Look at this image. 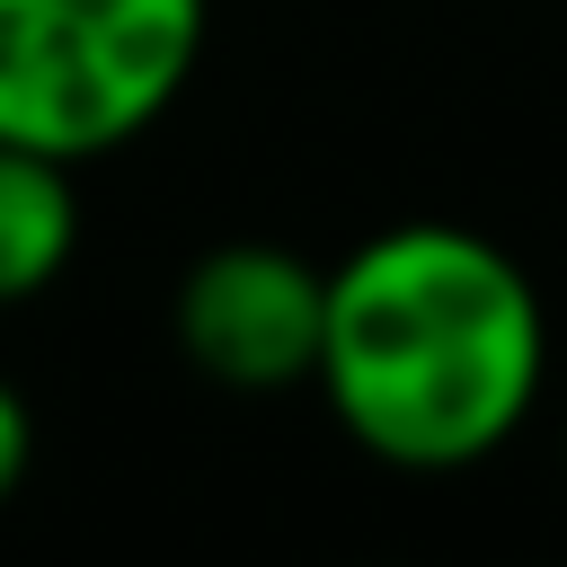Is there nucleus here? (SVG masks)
Listing matches in <instances>:
<instances>
[{"instance_id": "nucleus-1", "label": "nucleus", "mask_w": 567, "mask_h": 567, "mask_svg": "<svg viewBox=\"0 0 567 567\" xmlns=\"http://www.w3.org/2000/svg\"><path fill=\"white\" fill-rule=\"evenodd\" d=\"M337 434L408 478L505 452L549 390V310L514 248L470 221H381L328 266L319 372Z\"/></svg>"}, {"instance_id": "nucleus-2", "label": "nucleus", "mask_w": 567, "mask_h": 567, "mask_svg": "<svg viewBox=\"0 0 567 567\" xmlns=\"http://www.w3.org/2000/svg\"><path fill=\"white\" fill-rule=\"evenodd\" d=\"M213 0H0V142L106 159L195 80Z\"/></svg>"}, {"instance_id": "nucleus-3", "label": "nucleus", "mask_w": 567, "mask_h": 567, "mask_svg": "<svg viewBox=\"0 0 567 567\" xmlns=\"http://www.w3.org/2000/svg\"><path fill=\"white\" fill-rule=\"evenodd\" d=\"M319 319H328V266H310L284 239H221L177 275L168 337L177 354L221 390H301L319 372Z\"/></svg>"}, {"instance_id": "nucleus-4", "label": "nucleus", "mask_w": 567, "mask_h": 567, "mask_svg": "<svg viewBox=\"0 0 567 567\" xmlns=\"http://www.w3.org/2000/svg\"><path fill=\"white\" fill-rule=\"evenodd\" d=\"M80 168L0 142V310L35 301L62 284V266L80 257Z\"/></svg>"}, {"instance_id": "nucleus-5", "label": "nucleus", "mask_w": 567, "mask_h": 567, "mask_svg": "<svg viewBox=\"0 0 567 567\" xmlns=\"http://www.w3.org/2000/svg\"><path fill=\"white\" fill-rule=\"evenodd\" d=\"M27 470H35V416H27L18 381H0V505L27 487Z\"/></svg>"}, {"instance_id": "nucleus-6", "label": "nucleus", "mask_w": 567, "mask_h": 567, "mask_svg": "<svg viewBox=\"0 0 567 567\" xmlns=\"http://www.w3.org/2000/svg\"><path fill=\"white\" fill-rule=\"evenodd\" d=\"M558 461H567V425H558Z\"/></svg>"}]
</instances>
